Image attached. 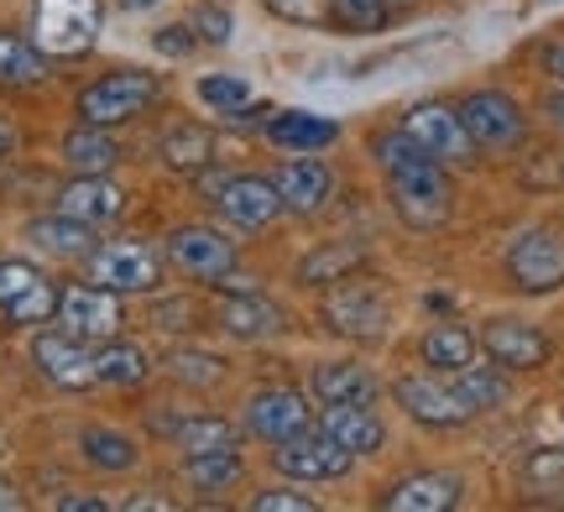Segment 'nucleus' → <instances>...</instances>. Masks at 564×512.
Returning a JSON list of instances; mask_svg holds the SVG:
<instances>
[{
	"mask_svg": "<svg viewBox=\"0 0 564 512\" xmlns=\"http://www.w3.org/2000/svg\"><path fill=\"white\" fill-rule=\"evenodd\" d=\"M58 325L68 329V335L89 340V346L116 340V335H121V293H110V287H100V283L63 287L58 293Z\"/></svg>",
	"mask_w": 564,
	"mask_h": 512,
	"instance_id": "6e6552de",
	"label": "nucleus"
},
{
	"mask_svg": "<svg viewBox=\"0 0 564 512\" xmlns=\"http://www.w3.org/2000/svg\"><path fill=\"white\" fill-rule=\"evenodd\" d=\"M356 266H361V247H324V251H314V257L299 262V283L303 287H335V283H345Z\"/></svg>",
	"mask_w": 564,
	"mask_h": 512,
	"instance_id": "2f4dec72",
	"label": "nucleus"
},
{
	"mask_svg": "<svg viewBox=\"0 0 564 512\" xmlns=\"http://www.w3.org/2000/svg\"><path fill=\"white\" fill-rule=\"evenodd\" d=\"M11 508H21V497L11 487H0V512H11Z\"/></svg>",
	"mask_w": 564,
	"mask_h": 512,
	"instance_id": "49530a36",
	"label": "nucleus"
},
{
	"mask_svg": "<svg viewBox=\"0 0 564 512\" xmlns=\"http://www.w3.org/2000/svg\"><path fill=\"white\" fill-rule=\"evenodd\" d=\"M116 157H121V146L105 137V126H79L63 137V163L74 173H110Z\"/></svg>",
	"mask_w": 564,
	"mask_h": 512,
	"instance_id": "cd10ccee",
	"label": "nucleus"
},
{
	"mask_svg": "<svg viewBox=\"0 0 564 512\" xmlns=\"http://www.w3.org/2000/svg\"><path fill=\"white\" fill-rule=\"evenodd\" d=\"M246 429L267 439V445L293 439V434L308 429V397L299 388H262L246 403Z\"/></svg>",
	"mask_w": 564,
	"mask_h": 512,
	"instance_id": "dca6fc26",
	"label": "nucleus"
},
{
	"mask_svg": "<svg viewBox=\"0 0 564 512\" xmlns=\"http://www.w3.org/2000/svg\"><path fill=\"white\" fill-rule=\"evenodd\" d=\"M549 116H554V126L564 131V95H554V100H549Z\"/></svg>",
	"mask_w": 564,
	"mask_h": 512,
	"instance_id": "a18cd8bd",
	"label": "nucleus"
},
{
	"mask_svg": "<svg viewBox=\"0 0 564 512\" xmlns=\"http://www.w3.org/2000/svg\"><path fill=\"white\" fill-rule=\"evenodd\" d=\"M549 74L564 84V42H554V47H549Z\"/></svg>",
	"mask_w": 564,
	"mask_h": 512,
	"instance_id": "c03bdc74",
	"label": "nucleus"
},
{
	"mask_svg": "<svg viewBox=\"0 0 564 512\" xmlns=\"http://www.w3.org/2000/svg\"><path fill=\"white\" fill-rule=\"evenodd\" d=\"M58 215L79 220V226H110L126 215V194L105 173H79L74 184L58 194Z\"/></svg>",
	"mask_w": 564,
	"mask_h": 512,
	"instance_id": "a211bd4d",
	"label": "nucleus"
},
{
	"mask_svg": "<svg viewBox=\"0 0 564 512\" xmlns=\"http://www.w3.org/2000/svg\"><path fill=\"white\" fill-rule=\"evenodd\" d=\"M26 241L47 257H89L95 251V226H79L68 215H53V220H32L26 226Z\"/></svg>",
	"mask_w": 564,
	"mask_h": 512,
	"instance_id": "393cba45",
	"label": "nucleus"
},
{
	"mask_svg": "<svg viewBox=\"0 0 564 512\" xmlns=\"http://www.w3.org/2000/svg\"><path fill=\"white\" fill-rule=\"evenodd\" d=\"M58 508L63 512H105V502H100V497H63Z\"/></svg>",
	"mask_w": 564,
	"mask_h": 512,
	"instance_id": "37998d69",
	"label": "nucleus"
},
{
	"mask_svg": "<svg viewBox=\"0 0 564 512\" xmlns=\"http://www.w3.org/2000/svg\"><path fill=\"white\" fill-rule=\"evenodd\" d=\"M194 26H162L158 37H152V47H158V53H167V58H188V53H194Z\"/></svg>",
	"mask_w": 564,
	"mask_h": 512,
	"instance_id": "79ce46f5",
	"label": "nucleus"
},
{
	"mask_svg": "<svg viewBox=\"0 0 564 512\" xmlns=\"http://www.w3.org/2000/svg\"><path fill=\"white\" fill-rule=\"evenodd\" d=\"M398 403H403L419 424H429V429H460V424H470V418H476V408H470L465 388L455 382V371H449V382H444V377H434V371L403 377V382H398Z\"/></svg>",
	"mask_w": 564,
	"mask_h": 512,
	"instance_id": "39448f33",
	"label": "nucleus"
},
{
	"mask_svg": "<svg viewBox=\"0 0 564 512\" xmlns=\"http://www.w3.org/2000/svg\"><path fill=\"white\" fill-rule=\"evenodd\" d=\"M319 314L335 335H350V340H377V335L387 329V319H392L382 287L350 283V277H345V287H329V293H324Z\"/></svg>",
	"mask_w": 564,
	"mask_h": 512,
	"instance_id": "0eeeda50",
	"label": "nucleus"
},
{
	"mask_svg": "<svg viewBox=\"0 0 564 512\" xmlns=\"http://www.w3.org/2000/svg\"><path fill=\"white\" fill-rule=\"evenodd\" d=\"M403 131L423 146V152H429V157L455 163V167H470V163H476V152H481V146L470 142L460 110H449V105H440V100L413 105V110L403 116Z\"/></svg>",
	"mask_w": 564,
	"mask_h": 512,
	"instance_id": "423d86ee",
	"label": "nucleus"
},
{
	"mask_svg": "<svg viewBox=\"0 0 564 512\" xmlns=\"http://www.w3.org/2000/svg\"><path fill=\"white\" fill-rule=\"evenodd\" d=\"M158 95H162V84L152 79V74H105L100 84H89V89L79 95V121L84 126L137 121Z\"/></svg>",
	"mask_w": 564,
	"mask_h": 512,
	"instance_id": "7ed1b4c3",
	"label": "nucleus"
},
{
	"mask_svg": "<svg viewBox=\"0 0 564 512\" xmlns=\"http://www.w3.org/2000/svg\"><path fill=\"white\" fill-rule=\"evenodd\" d=\"M251 508L257 512H314V497H299V492H288V487H272V492L251 497Z\"/></svg>",
	"mask_w": 564,
	"mask_h": 512,
	"instance_id": "a19ab883",
	"label": "nucleus"
},
{
	"mask_svg": "<svg viewBox=\"0 0 564 512\" xmlns=\"http://www.w3.org/2000/svg\"><path fill=\"white\" fill-rule=\"evenodd\" d=\"M32 361H37V371L53 382V388L84 392V388L100 382V377H95V350H89V340L68 335V329H47V335H37V340H32Z\"/></svg>",
	"mask_w": 564,
	"mask_h": 512,
	"instance_id": "f8f14e48",
	"label": "nucleus"
},
{
	"mask_svg": "<svg viewBox=\"0 0 564 512\" xmlns=\"http://www.w3.org/2000/svg\"><path fill=\"white\" fill-rule=\"evenodd\" d=\"M215 205L236 230H262L282 215L278 184L272 178H257V173H241V178H220L215 184Z\"/></svg>",
	"mask_w": 564,
	"mask_h": 512,
	"instance_id": "2eb2a0df",
	"label": "nucleus"
},
{
	"mask_svg": "<svg viewBox=\"0 0 564 512\" xmlns=\"http://www.w3.org/2000/svg\"><path fill=\"white\" fill-rule=\"evenodd\" d=\"M528 487L533 492H564V445H549L528 460Z\"/></svg>",
	"mask_w": 564,
	"mask_h": 512,
	"instance_id": "e433bc0d",
	"label": "nucleus"
},
{
	"mask_svg": "<svg viewBox=\"0 0 564 512\" xmlns=\"http://www.w3.org/2000/svg\"><path fill=\"white\" fill-rule=\"evenodd\" d=\"M126 11H152V6H162V0H121Z\"/></svg>",
	"mask_w": 564,
	"mask_h": 512,
	"instance_id": "de8ad7c7",
	"label": "nucleus"
},
{
	"mask_svg": "<svg viewBox=\"0 0 564 512\" xmlns=\"http://www.w3.org/2000/svg\"><path fill=\"white\" fill-rule=\"evenodd\" d=\"M460 121H465V131H470V142L486 146V152L523 142V105L512 100V95H502V89H476V95H465Z\"/></svg>",
	"mask_w": 564,
	"mask_h": 512,
	"instance_id": "9b49d317",
	"label": "nucleus"
},
{
	"mask_svg": "<svg viewBox=\"0 0 564 512\" xmlns=\"http://www.w3.org/2000/svg\"><path fill=\"white\" fill-rule=\"evenodd\" d=\"M167 257L183 277H199V283H215L236 266V241H225L220 230L209 226H183L167 236Z\"/></svg>",
	"mask_w": 564,
	"mask_h": 512,
	"instance_id": "4468645a",
	"label": "nucleus"
},
{
	"mask_svg": "<svg viewBox=\"0 0 564 512\" xmlns=\"http://www.w3.org/2000/svg\"><path fill=\"white\" fill-rule=\"evenodd\" d=\"M314 397L324 408L329 403H371L377 397V377L356 367V361H324V367H314Z\"/></svg>",
	"mask_w": 564,
	"mask_h": 512,
	"instance_id": "5701e85b",
	"label": "nucleus"
},
{
	"mask_svg": "<svg viewBox=\"0 0 564 512\" xmlns=\"http://www.w3.org/2000/svg\"><path fill=\"white\" fill-rule=\"evenodd\" d=\"M95 377L110 382V388H137L147 377V350L131 346V340H100L95 350Z\"/></svg>",
	"mask_w": 564,
	"mask_h": 512,
	"instance_id": "c85d7f7f",
	"label": "nucleus"
},
{
	"mask_svg": "<svg viewBox=\"0 0 564 512\" xmlns=\"http://www.w3.org/2000/svg\"><path fill=\"white\" fill-rule=\"evenodd\" d=\"M272 460H278L282 476H293V481H340L345 471H350V460L356 455L340 450L329 434H293V439H282L278 450H272Z\"/></svg>",
	"mask_w": 564,
	"mask_h": 512,
	"instance_id": "ddd939ff",
	"label": "nucleus"
},
{
	"mask_svg": "<svg viewBox=\"0 0 564 512\" xmlns=\"http://www.w3.org/2000/svg\"><path fill=\"white\" fill-rule=\"evenodd\" d=\"M423 367H434V371H460L476 361V335L465 325H434L429 335H423Z\"/></svg>",
	"mask_w": 564,
	"mask_h": 512,
	"instance_id": "bb28decb",
	"label": "nucleus"
},
{
	"mask_svg": "<svg viewBox=\"0 0 564 512\" xmlns=\"http://www.w3.org/2000/svg\"><path fill=\"white\" fill-rule=\"evenodd\" d=\"M241 450H209V455H183V476L199 492H230L241 481Z\"/></svg>",
	"mask_w": 564,
	"mask_h": 512,
	"instance_id": "c756f323",
	"label": "nucleus"
},
{
	"mask_svg": "<svg viewBox=\"0 0 564 512\" xmlns=\"http://www.w3.org/2000/svg\"><path fill=\"white\" fill-rule=\"evenodd\" d=\"M194 32H199L204 42H230V11H220V6H194V21H188Z\"/></svg>",
	"mask_w": 564,
	"mask_h": 512,
	"instance_id": "58836bf2",
	"label": "nucleus"
},
{
	"mask_svg": "<svg viewBox=\"0 0 564 512\" xmlns=\"http://www.w3.org/2000/svg\"><path fill=\"white\" fill-rule=\"evenodd\" d=\"M278 199L282 209H299V215H314V209L329 205V188H335V173L324 157H293V163L278 167Z\"/></svg>",
	"mask_w": 564,
	"mask_h": 512,
	"instance_id": "6ab92c4d",
	"label": "nucleus"
},
{
	"mask_svg": "<svg viewBox=\"0 0 564 512\" xmlns=\"http://www.w3.org/2000/svg\"><path fill=\"white\" fill-rule=\"evenodd\" d=\"M507 277L518 293H554L564 287V241L554 230H523L507 251Z\"/></svg>",
	"mask_w": 564,
	"mask_h": 512,
	"instance_id": "1a4fd4ad",
	"label": "nucleus"
},
{
	"mask_svg": "<svg viewBox=\"0 0 564 512\" xmlns=\"http://www.w3.org/2000/svg\"><path fill=\"white\" fill-rule=\"evenodd\" d=\"M282 21H299V26H319L329 21V0H267Z\"/></svg>",
	"mask_w": 564,
	"mask_h": 512,
	"instance_id": "4c0bfd02",
	"label": "nucleus"
},
{
	"mask_svg": "<svg viewBox=\"0 0 564 512\" xmlns=\"http://www.w3.org/2000/svg\"><path fill=\"white\" fill-rule=\"evenodd\" d=\"M11 152V126H0V157Z\"/></svg>",
	"mask_w": 564,
	"mask_h": 512,
	"instance_id": "09e8293b",
	"label": "nucleus"
},
{
	"mask_svg": "<svg viewBox=\"0 0 564 512\" xmlns=\"http://www.w3.org/2000/svg\"><path fill=\"white\" fill-rule=\"evenodd\" d=\"M329 21L340 32H382L392 21V0H329Z\"/></svg>",
	"mask_w": 564,
	"mask_h": 512,
	"instance_id": "f704fd0d",
	"label": "nucleus"
},
{
	"mask_svg": "<svg viewBox=\"0 0 564 512\" xmlns=\"http://www.w3.org/2000/svg\"><path fill=\"white\" fill-rule=\"evenodd\" d=\"M42 79H47V63H42L37 42L0 32V89H32Z\"/></svg>",
	"mask_w": 564,
	"mask_h": 512,
	"instance_id": "a878e982",
	"label": "nucleus"
},
{
	"mask_svg": "<svg viewBox=\"0 0 564 512\" xmlns=\"http://www.w3.org/2000/svg\"><path fill=\"white\" fill-rule=\"evenodd\" d=\"M100 37V0H37L32 6V42L42 58H84Z\"/></svg>",
	"mask_w": 564,
	"mask_h": 512,
	"instance_id": "f03ea898",
	"label": "nucleus"
},
{
	"mask_svg": "<svg viewBox=\"0 0 564 512\" xmlns=\"http://www.w3.org/2000/svg\"><path fill=\"white\" fill-rule=\"evenodd\" d=\"M220 325H225V335H236V340H267V335L282 329V308L267 304L262 293H236V298L220 308Z\"/></svg>",
	"mask_w": 564,
	"mask_h": 512,
	"instance_id": "b1692460",
	"label": "nucleus"
},
{
	"mask_svg": "<svg viewBox=\"0 0 564 512\" xmlns=\"http://www.w3.org/2000/svg\"><path fill=\"white\" fill-rule=\"evenodd\" d=\"M79 450L95 471H131V466L141 460L137 439H126V434H116V429H84Z\"/></svg>",
	"mask_w": 564,
	"mask_h": 512,
	"instance_id": "7c9ffc66",
	"label": "nucleus"
},
{
	"mask_svg": "<svg viewBox=\"0 0 564 512\" xmlns=\"http://www.w3.org/2000/svg\"><path fill=\"white\" fill-rule=\"evenodd\" d=\"M340 137V126L329 116H308V110H282L267 121V142L282 146V152H319Z\"/></svg>",
	"mask_w": 564,
	"mask_h": 512,
	"instance_id": "4be33fe9",
	"label": "nucleus"
},
{
	"mask_svg": "<svg viewBox=\"0 0 564 512\" xmlns=\"http://www.w3.org/2000/svg\"><path fill=\"white\" fill-rule=\"evenodd\" d=\"M319 429L350 455H377L382 450V439H387L382 418L371 413V403H329Z\"/></svg>",
	"mask_w": 564,
	"mask_h": 512,
	"instance_id": "aec40b11",
	"label": "nucleus"
},
{
	"mask_svg": "<svg viewBox=\"0 0 564 512\" xmlns=\"http://www.w3.org/2000/svg\"><path fill=\"white\" fill-rule=\"evenodd\" d=\"M199 100L209 105V110H220V116H236V110L251 100V84H246L241 74H204Z\"/></svg>",
	"mask_w": 564,
	"mask_h": 512,
	"instance_id": "c9c22d12",
	"label": "nucleus"
},
{
	"mask_svg": "<svg viewBox=\"0 0 564 512\" xmlns=\"http://www.w3.org/2000/svg\"><path fill=\"white\" fill-rule=\"evenodd\" d=\"M183 455H209V450H236V429L225 418H183L173 429Z\"/></svg>",
	"mask_w": 564,
	"mask_h": 512,
	"instance_id": "72a5a7b5",
	"label": "nucleus"
},
{
	"mask_svg": "<svg viewBox=\"0 0 564 512\" xmlns=\"http://www.w3.org/2000/svg\"><path fill=\"white\" fill-rule=\"evenodd\" d=\"M173 377H183V382H199V388H209V382H220V361L215 356H173Z\"/></svg>",
	"mask_w": 564,
	"mask_h": 512,
	"instance_id": "ea45409f",
	"label": "nucleus"
},
{
	"mask_svg": "<svg viewBox=\"0 0 564 512\" xmlns=\"http://www.w3.org/2000/svg\"><path fill=\"white\" fill-rule=\"evenodd\" d=\"M460 476H444V471H419L408 476V481H398L392 492H387L382 508L392 512H449L455 502H460Z\"/></svg>",
	"mask_w": 564,
	"mask_h": 512,
	"instance_id": "412c9836",
	"label": "nucleus"
},
{
	"mask_svg": "<svg viewBox=\"0 0 564 512\" xmlns=\"http://www.w3.org/2000/svg\"><path fill=\"white\" fill-rule=\"evenodd\" d=\"M481 346L502 371H539L549 361V350H554L544 329L523 325V319H491L481 329Z\"/></svg>",
	"mask_w": 564,
	"mask_h": 512,
	"instance_id": "f3484780",
	"label": "nucleus"
},
{
	"mask_svg": "<svg viewBox=\"0 0 564 512\" xmlns=\"http://www.w3.org/2000/svg\"><path fill=\"white\" fill-rule=\"evenodd\" d=\"M84 266H89V283L110 287V293H152L162 283L158 251L141 241H105L84 257Z\"/></svg>",
	"mask_w": 564,
	"mask_h": 512,
	"instance_id": "20e7f679",
	"label": "nucleus"
},
{
	"mask_svg": "<svg viewBox=\"0 0 564 512\" xmlns=\"http://www.w3.org/2000/svg\"><path fill=\"white\" fill-rule=\"evenodd\" d=\"M377 163L387 173V194H392V209L403 215L413 230H440L449 220V178H444V163L429 157L403 126L398 131H382L377 142Z\"/></svg>",
	"mask_w": 564,
	"mask_h": 512,
	"instance_id": "f257e3e1",
	"label": "nucleus"
},
{
	"mask_svg": "<svg viewBox=\"0 0 564 512\" xmlns=\"http://www.w3.org/2000/svg\"><path fill=\"white\" fill-rule=\"evenodd\" d=\"M209 152H215V137H209L204 126H178V131H167V142H162V157H167V167H178V173L204 167Z\"/></svg>",
	"mask_w": 564,
	"mask_h": 512,
	"instance_id": "473e14b6",
	"label": "nucleus"
},
{
	"mask_svg": "<svg viewBox=\"0 0 564 512\" xmlns=\"http://www.w3.org/2000/svg\"><path fill=\"white\" fill-rule=\"evenodd\" d=\"M0 314L6 325H47L58 314V287L32 262H0Z\"/></svg>",
	"mask_w": 564,
	"mask_h": 512,
	"instance_id": "9d476101",
	"label": "nucleus"
}]
</instances>
